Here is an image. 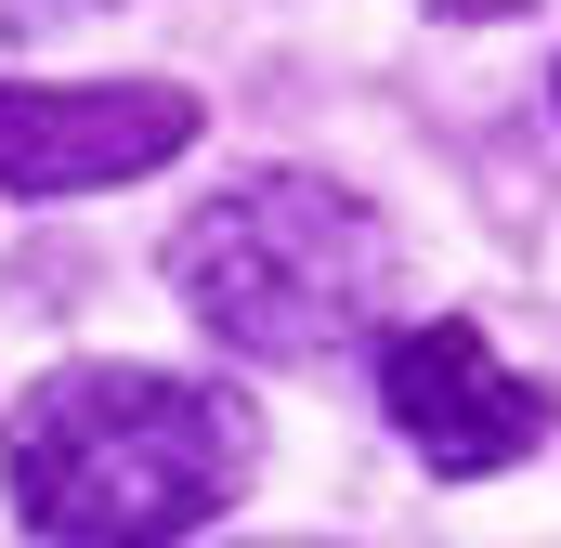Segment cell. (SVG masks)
<instances>
[{
	"label": "cell",
	"instance_id": "6da1fadb",
	"mask_svg": "<svg viewBox=\"0 0 561 548\" xmlns=\"http://www.w3.org/2000/svg\"><path fill=\"white\" fill-rule=\"evenodd\" d=\"M249 470H262V418L222 379H170V366H53L0 444V496L39 548H183L236 510Z\"/></svg>",
	"mask_w": 561,
	"mask_h": 548
},
{
	"label": "cell",
	"instance_id": "7a4b0ae2",
	"mask_svg": "<svg viewBox=\"0 0 561 548\" xmlns=\"http://www.w3.org/2000/svg\"><path fill=\"white\" fill-rule=\"evenodd\" d=\"M170 287H183V313L222 353H249V366H327L392 300V236L327 170H236L170 236Z\"/></svg>",
	"mask_w": 561,
	"mask_h": 548
},
{
	"label": "cell",
	"instance_id": "3957f363",
	"mask_svg": "<svg viewBox=\"0 0 561 548\" xmlns=\"http://www.w3.org/2000/svg\"><path fill=\"white\" fill-rule=\"evenodd\" d=\"M379 406H392V431L419 444L444 483H483V470H510V457L549 444V392L510 379L470 313H419V327L379 340Z\"/></svg>",
	"mask_w": 561,
	"mask_h": 548
},
{
	"label": "cell",
	"instance_id": "277c9868",
	"mask_svg": "<svg viewBox=\"0 0 561 548\" xmlns=\"http://www.w3.org/2000/svg\"><path fill=\"white\" fill-rule=\"evenodd\" d=\"M196 144V92L170 79H79V92H0V183L13 196H79L131 183Z\"/></svg>",
	"mask_w": 561,
	"mask_h": 548
},
{
	"label": "cell",
	"instance_id": "5b68a950",
	"mask_svg": "<svg viewBox=\"0 0 561 548\" xmlns=\"http://www.w3.org/2000/svg\"><path fill=\"white\" fill-rule=\"evenodd\" d=\"M431 13H457V26H483V13H523V0H431Z\"/></svg>",
	"mask_w": 561,
	"mask_h": 548
},
{
	"label": "cell",
	"instance_id": "8992f818",
	"mask_svg": "<svg viewBox=\"0 0 561 548\" xmlns=\"http://www.w3.org/2000/svg\"><path fill=\"white\" fill-rule=\"evenodd\" d=\"M549 105H561V79H549Z\"/></svg>",
	"mask_w": 561,
	"mask_h": 548
}]
</instances>
